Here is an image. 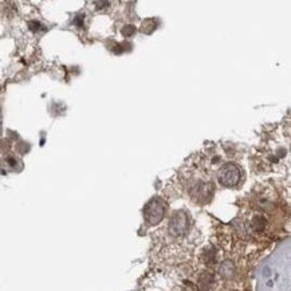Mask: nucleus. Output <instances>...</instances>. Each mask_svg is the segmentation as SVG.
I'll use <instances>...</instances> for the list:
<instances>
[{
	"label": "nucleus",
	"mask_w": 291,
	"mask_h": 291,
	"mask_svg": "<svg viewBox=\"0 0 291 291\" xmlns=\"http://www.w3.org/2000/svg\"><path fill=\"white\" fill-rule=\"evenodd\" d=\"M198 246V231L192 215L186 210L172 214L153 235L152 259L157 264L173 266L189 260Z\"/></svg>",
	"instance_id": "nucleus-1"
},
{
	"label": "nucleus",
	"mask_w": 291,
	"mask_h": 291,
	"mask_svg": "<svg viewBox=\"0 0 291 291\" xmlns=\"http://www.w3.org/2000/svg\"><path fill=\"white\" fill-rule=\"evenodd\" d=\"M238 231L243 238L255 239L259 238L267 228V218L263 214L255 211L244 215L243 218L236 220Z\"/></svg>",
	"instance_id": "nucleus-4"
},
{
	"label": "nucleus",
	"mask_w": 291,
	"mask_h": 291,
	"mask_svg": "<svg viewBox=\"0 0 291 291\" xmlns=\"http://www.w3.org/2000/svg\"><path fill=\"white\" fill-rule=\"evenodd\" d=\"M166 215V203L161 198L152 199L144 208V218L149 226H156L164 220Z\"/></svg>",
	"instance_id": "nucleus-6"
},
{
	"label": "nucleus",
	"mask_w": 291,
	"mask_h": 291,
	"mask_svg": "<svg viewBox=\"0 0 291 291\" xmlns=\"http://www.w3.org/2000/svg\"><path fill=\"white\" fill-rule=\"evenodd\" d=\"M288 250L286 251V254ZM284 251H280L279 254L274 255L271 258L270 262H267V264L263 268L260 276L263 278V283L264 286L263 288H284V275L288 279V270L287 267H290L288 264V259H286L284 262Z\"/></svg>",
	"instance_id": "nucleus-3"
},
{
	"label": "nucleus",
	"mask_w": 291,
	"mask_h": 291,
	"mask_svg": "<svg viewBox=\"0 0 291 291\" xmlns=\"http://www.w3.org/2000/svg\"><path fill=\"white\" fill-rule=\"evenodd\" d=\"M242 168L234 162L224 164L218 172V182L223 188H235L242 182Z\"/></svg>",
	"instance_id": "nucleus-5"
},
{
	"label": "nucleus",
	"mask_w": 291,
	"mask_h": 291,
	"mask_svg": "<svg viewBox=\"0 0 291 291\" xmlns=\"http://www.w3.org/2000/svg\"><path fill=\"white\" fill-rule=\"evenodd\" d=\"M186 193L195 203L206 204L214 196V184L203 170H190L185 176Z\"/></svg>",
	"instance_id": "nucleus-2"
}]
</instances>
